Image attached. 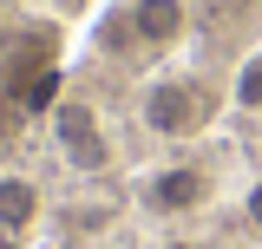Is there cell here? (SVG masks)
Instances as JSON below:
<instances>
[{"label": "cell", "mask_w": 262, "mask_h": 249, "mask_svg": "<svg viewBox=\"0 0 262 249\" xmlns=\"http://www.w3.org/2000/svg\"><path fill=\"white\" fill-rule=\"evenodd\" d=\"M53 138H59V151H66L72 171H105V164H112V138H105L98 112L79 105V98L53 105Z\"/></svg>", "instance_id": "obj_3"}, {"label": "cell", "mask_w": 262, "mask_h": 249, "mask_svg": "<svg viewBox=\"0 0 262 249\" xmlns=\"http://www.w3.org/2000/svg\"><path fill=\"white\" fill-rule=\"evenodd\" d=\"M243 217H249V230H256V236H262V177H256V184H249V197H243Z\"/></svg>", "instance_id": "obj_7"}, {"label": "cell", "mask_w": 262, "mask_h": 249, "mask_svg": "<svg viewBox=\"0 0 262 249\" xmlns=\"http://www.w3.org/2000/svg\"><path fill=\"white\" fill-rule=\"evenodd\" d=\"M203 7H236V0H203Z\"/></svg>", "instance_id": "obj_9"}, {"label": "cell", "mask_w": 262, "mask_h": 249, "mask_svg": "<svg viewBox=\"0 0 262 249\" xmlns=\"http://www.w3.org/2000/svg\"><path fill=\"white\" fill-rule=\"evenodd\" d=\"M210 171L203 164H158V171H144L138 177V203L151 210V217H190L210 203Z\"/></svg>", "instance_id": "obj_2"}, {"label": "cell", "mask_w": 262, "mask_h": 249, "mask_svg": "<svg viewBox=\"0 0 262 249\" xmlns=\"http://www.w3.org/2000/svg\"><path fill=\"white\" fill-rule=\"evenodd\" d=\"M131 33L144 53H170L190 33V13H184V0H131Z\"/></svg>", "instance_id": "obj_4"}, {"label": "cell", "mask_w": 262, "mask_h": 249, "mask_svg": "<svg viewBox=\"0 0 262 249\" xmlns=\"http://www.w3.org/2000/svg\"><path fill=\"white\" fill-rule=\"evenodd\" d=\"M158 249H196V243H190V236H170V243H158Z\"/></svg>", "instance_id": "obj_8"}, {"label": "cell", "mask_w": 262, "mask_h": 249, "mask_svg": "<svg viewBox=\"0 0 262 249\" xmlns=\"http://www.w3.org/2000/svg\"><path fill=\"white\" fill-rule=\"evenodd\" d=\"M138 112H144V125L158 138H196V131H210V118H216V98L203 92L196 79H151Z\"/></svg>", "instance_id": "obj_1"}, {"label": "cell", "mask_w": 262, "mask_h": 249, "mask_svg": "<svg viewBox=\"0 0 262 249\" xmlns=\"http://www.w3.org/2000/svg\"><path fill=\"white\" fill-rule=\"evenodd\" d=\"M33 217H39V184L20 177V171H7L0 177V230L20 236V230H33Z\"/></svg>", "instance_id": "obj_5"}, {"label": "cell", "mask_w": 262, "mask_h": 249, "mask_svg": "<svg viewBox=\"0 0 262 249\" xmlns=\"http://www.w3.org/2000/svg\"><path fill=\"white\" fill-rule=\"evenodd\" d=\"M236 105L243 112H262V53H249L243 72H236Z\"/></svg>", "instance_id": "obj_6"}]
</instances>
